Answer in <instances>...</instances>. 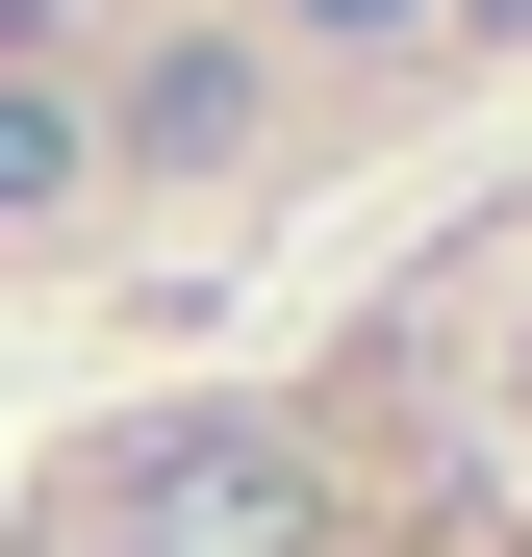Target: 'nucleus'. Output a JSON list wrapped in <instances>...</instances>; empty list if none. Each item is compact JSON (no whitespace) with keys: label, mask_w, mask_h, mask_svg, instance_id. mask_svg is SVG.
<instances>
[{"label":"nucleus","mask_w":532,"mask_h":557,"mask_svg":"<svg viewBox=\"0 0 532 557\" xmlns=\"http://www.w3.org/2000/svg\"><path fill=\"white\" fill-rule=\"evenodd\" d=\"M76 177H102V102H76L51 51H0V228H51Z\"/></svg>","instance_id":"3"},{"label":"nucleus","mask_w":532,"mask_h":557,"mask_svg":"<svg viewBox=\"0 0 532 557\" xmlns=\"http://www.w3.org/2000/svg\"><path fill=\"white\" fill-rule=\"evenodd\" d=\"M102 557H330V456L280 406H177L102 456Z\"/></svg>","instance_id":"1"},{"label":"nucleus","mask_w":532,"mask_h":557,"mask_svg":"<svg viewBox=\"0 0 532 557\" xmlns=\"http://www.w3.org/2000/svg\"><path fill=\"white\" fill-rule=\"evenodd\" d=\"M102 152H152V177H203V152H253V51H228V26H177V51L127 76V102H102Z\"/></svg>","instance_id":"2"},{"label":"nucleus","mask_w":532,"mask_h":557,"mask_svg":"<svg viewBox=\"0 0 532 557\" xmlns=\"http://www.w3.org/2000/svg\"><path fill=\"white\" fill-rule=\"evenodd\" d=\"M253 26H305V51H381V26H431V0H253Z\"/></svg>","instance_id":"4"},{"label":"nucleus","mask_w":532,"mask_h":557,"mask_svg":"<svg viewBox=\"0 0 532 557\" xmlns=\"http://www.w3.org/2000/svg\"><path fill=\"white\" fill-rule=\"evenodd\" d=\"M431 26H457V51H532V0H431Z\"/></svg>","instance_id":"5"}]
</instances>
